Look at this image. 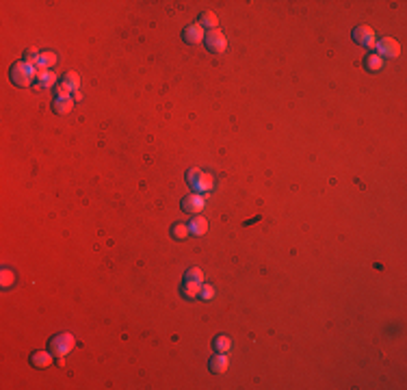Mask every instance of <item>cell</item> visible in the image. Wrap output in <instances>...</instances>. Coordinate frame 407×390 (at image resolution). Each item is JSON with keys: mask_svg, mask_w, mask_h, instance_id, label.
<instances>
[{"mask_svg": "<svg viewBox=\"0 0 407 390\" xmlns=\"http://www.w3.org/2000/svg\"><path fill=\"white\" fill-rule=\"evenodd\" d=\"M37 74H39V70L35 68V65L26 63V61H20V63H16V65L11 68L9 78H11L13 85H18V87H22V89H26V87H31L33 83H37Z\"/></svg>", "mask_w": 407, "mask_h": 390, "instance_id": "6da1fadb", "label": "cell"}, {"mask_svg": "<svg viewBox=\"0 0 407 390\" xmlns=\"http://www.w3.org/2000/svg\"><path fill=\"white\" fill-rule=\"evenodd\" d=\"M74 345H76V338L72 336V334H67V332H63V334H56V336L52 338V341H50L48 351L52 353L54 358L63 360V358H67V356H70V351L74 349Z\"/></svg>", "mask_w": 407, "mask_h": 390, "instance_id": "7a4b0ae2", "label": "cell"}, {"mask_svg": "<svg viewBox=\"0 0 407 390\" xmlns=\"http://www.w3.org/2000/svg\"><path fill=\"white\" fill-rule=\"evenodd\" d=\"M204 43H206V48H208L213 54H223L225 50H228V37H225V33L219 31V28H215V31L206 33V37H204Z\"/></svg>", "mask_w": 407, "mask_h": 390, "instance_id": "3957f363", "label": "cell"}, {"mask_svg": "<svg viewBox=\"0 0 407 390\" xmlns=\"http://www.w3.org/2000/svg\"><path fill=\"white\" fill-rule=\"evenodd\" d=\"M377 54L383 56V59H396L398 54H401V43L392 37H383L377 41Z\"/></svg>", "mask_w": 407, "mask_h": 390, "instance_id": "277c9868", "label": "cell"}, {"mask_svg": "<svg viewBox=\"0 0 407 390\" xmlns=\"http://www.w3.org/2000/svg\"><path fill=\"white\" fill-rule=\"evenodd\" d=\"M353 39L360 43V46H364L368 50H375L377 46V35L370 26H355L353 28Z\"/></svg>", "mask_w": 407, "mask_h": 390, "instance_id": "5b68a950", "label": "cell"}, {"mask_svg": "<svg viewBox=\"0 0 407 390\" xmlns=\"http://www.w3.org/2000/svg\"><path fill=\"white\" fill-rule=\"evenodd\" d=\"M206 200H208V195H199V193H191V195H186V198L182 200V211L184 213H191V215H197V213H201L204 211V206H206Z\"/></svg>", "mask_w": 407, "mask_h": 390, "instance_id": "8992f818", "label": "cell"}, {"mask_svg": "<svg viewBox=\"0 0 407 390\" xmlns=\"http://www.w3.org/2000/svg\"><path fill=\"white\" fill-rule=\"evenodd\" d=\"M208 368H210V371H213L215 375H223V373L230 368V358H228V353H215V356L208 360Z\"/></svg>", "mask_w": 407, "mask_h": 390, "instance_id": "52a82bcc", "label": "cell"}, {"mask_svg": "<svg viewBox=\"0 0 407 390\" xmlns=\"http://www.w3.org/2000/svg\"><path fill=\"white\" fill-rule=\"evenodd\" d=\"M182 37H184L186 43H199V41H204V37H206V35H204V26L199 24V22H195V24L184 28Z\"/></svg>", "mask_w": 407, "mask_h": 390, "instance_id": "ba28073f", "label": "cell"}, {"mask_svg": "<svg viewBox=\"0 0 407 390\" xmlns=\"http://www.w3.org/2000/svg\"><path fill=\"white\" fill-rule=\"evenodd\" d=\"M215 189V176L208 171H201V176L197 178V182L193 184V191L195 193H208Z\"/></svg>", "mask_w": 407, "mask_h": 390, "instance_id": "9c48e42d", "label": "cell"}, {"mask_svg": "<svg viewBox=\"0 0 407 390\" xmlns=\"http://www.w3.org/2000/svg\"><path fill=\"white\" fill-rule=\"evenodd\" d=\"M188 230H191V234H195V236H204V234L208 232V221H206V217L193 215L191 223H188Z\"/></svg>", "mask_w": 407, "mask_h": 390, "instance_id": "30bf717a", "label": "cell"}, {"mask_svg": "<svg viewBox=\"0 0 407 390\" xmlns=\"http://www.w3.org/2000/svg\"><path fill=\"white\" fill-rule=\"evenodd\" d=\"M199 291H201V284L199 282H193V280H184L182 286H180V293H182V297H186V299L199 297Z\"/></svg>", "mask_w": 407, "mask_h": 390, "instance_id": "8fae6325", "label": "cell"}, {"mask_svg": "<svg viewBox=\"0 0 407 390\" xmlns=\"http://www.w3.org/2000/svg\"><path fill=\"white\" fill-rule=\"evenodd\" d=\"M383 63H386V59H383V56H379L377 52H373V54H368L366 59H364V70L377 74V72L383 70Z\"/></svg>", "mask_w": 407, "mask_h": 390, "instance_id": "7c38bea8", "label": "cell"}, {"mask_svg": "<svg viewBox=\"0 0 407 390\" xmlns=\"http://www.w3.org/2000/svg\"><path fill=\"white\" fill-rule=\"evenodd\" d=\"M52 353L50 351H35L31 356V364L37 366V368H48L50 364H52Z\"/></svg>", "mask_w": 407, "mask_h": 390, "instance_id": "4fadbf2b", "label": "cell"}, {"mask_svg": "<svg viewBox=\"0 0 407 390\" xmlns=\"http://www.w3.org/2000/svg\"><path fill=\"white\" fill-rule=\"evenodd\" d=\"M56 61H59V56H56V52H52V50H48V52H39V70H52Z\"/></svg>", "mask_w": 407, "mask_h": 390, "instance_id": "5bb4252c", "label": "cell"}, {"mask_svg": "<svg viewBox=\"0 0 407 390\" xmlns=\"http://www.w3.org/2000/svg\"><path fill=\"white\" fill-rule=\"evenodd\" d=\"M52 108H54L56 115H67V113H72V108H74V100L72 98H56Z\"/></svg>", "mask_w": 407, "mask_h": 390, "instance_id": "9a60e30c", "label": "cell"}, {"mask_svg": "<svg viewBox=\"0 0 407 390\" xmlns=\"http://www.w3.org/2000/svg\"><path fill=\"white\" fill-rule=\"evenodd\" d=\"M54 83H56V74L52 70H39V74H37V85L39 87L46 89V87H52Z\"/></svg>", "mask_w": 407, "mask_h": 390, "instance_id": "2e32d148", "label": "cell"}, {"mask_svg": "<svg viewBox=\"0 0 407 390\" xmlns=\"http://www.w3.org/2000/svg\"><path fill=\"white\" fill-rule=\"evenodd\" d=\"M199 24L201 26H206V28H217V24H219V18H217V13L215 11H204L201 16H199Z\"/></svg>", "mask_w": 407, "mask_h": 390, "instance_id": "e0dca14e", "label": "cell"}, {"mask_svg": "<svg viewBox=\"0 0 407 390\" xmlns=\"http://www.w3.org/2000/svg\"><path fill=\"white\" fill-rule=\"evenodd\" d=\"M213 345H215V351L217 353H228L230 351V347H232V341H230V338L228 336H217L215 338V341H213Z\"/></svg>", "mask_w": 407, "mask_h": 390, "instance_id": "ac0fdd59", "label": "cell"}, {"mask_svg": "<svg viewBox=\"0 0 407 390\" xmlns=\"http://www.w3.org/2000/svg\"><path fill=\"white\" fill-rule=\"evenodd\" d=\"M171 234H173V238H178V241H184V238L191 234V230H188L186 223H176V226L171 228Z\"/></svg>", "mask_w": 407, "mask_h": 390, "instance_id": "d6986e66", "label": "cell"}, {"mask_svg": "<svg viewBox=\"0 0 407 390\" xmlns=\"http://www.w3.org/2000/svg\"><path fill=\"white\" fill-rule=\"evenodd\" d=\"M65 83L72 87V91H74V93L81 91V78H78L76 72H67V74H65Z\"/></svg>", "mask_w": 407, "mask_h": 390, "instance_id": "ffe728a7", "label": "cell"}, {"mask_svg": "<svg viewBox=\"0 0 407 390\" xmlns=\"http://www.w3.org/2000/svg\"><path fill=\"white\" fill-rule=\"evenodd\" d=\"M184 280H193V282H199V284H204V271L197 269V267H191V269L184 273Z\"/></svg>", "mask_w": 407, "mask_h": 390, "instance_id": "44dd1931", "label": "cell"}, {"mask_svg": "<svg viewBox=\"0 0 407 390\" xmlns=\"http://www.w3.org/2000/svg\"><path fill=\"white\" fill-rule=\"evenodd\" d=\"M199 297H201L204 301H213V299H215V286H210V284H206V282H204V284H201V291H199Z\"/></svg>", "mask_w": 407, "mask_h": 390, "instance_id": "7402d4cb", "label": "cell"}, {"mask_svg": "<svg viewBox=\"0 0 407 390\" xmlns=\"http://www.w3.org/2000/svg\"><path fill=\"white\" fill-rule=\"evenodd\" d=\"M3 288H9V286H13L16 284V273H13L11 269H3Z\"/></svg>", "mask_w": 407, "mask_h": 390, "instance_id": "603a6c76", "label": "cell"}, {"mask_svg": "<svg viewBox=\"0 0 407 390\" xmlns=\"http://www.w3.org/2000/svg\"><path fill=\"white\" fill-rule=\"evenodd\" d=\"M56 98H72V87L65 81L56 87Z\"/></svg>", "mask_w": 407, "mask_h": 390, "instance_id": "cb8c5ba5", "label": "cell"}, {"mask_svg": "<svg viewBox=\"0 0 407 390\" xmlns=\"http://www.w3.org/2000/svg\"><path fill=\"white\" fill-rule=\"evenodd\" d=\"M199 176H201V169H197V167L188 169V171H186V182L193 186L195 182H197V178H199Z\"/></svg>", "mask_w": 407, "mask_h": 390, "instance_id": "d4e9b609", "label": "cell"}, {"mask_svg": "<svg viewBox=\"0 0 407 390\" xmlns=\"http://www.w3.org/2000/svg\"><path fill=\"white\" fill-rule=\"evenodd\" d=\"M24 61L31 63V65H37L39 63V52L37 50H28V52L24 54Z\"/></svg>", "mask_w": 407, "mask_h": 390, "instance_id": "484cf974", "label": "cell"}]
</instances>
